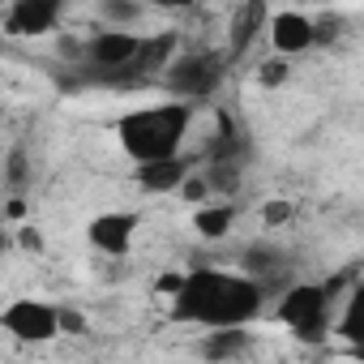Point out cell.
<instances>
[{
	"mask_svg": "<svg viewBox=\"0 0 364 364\" xmlns=\"http://www.w3.org/2000/svg\"><path fill=\"white\" fill-rule=\"evenodd\" d=\"M266 304V287L249 274H232V270H189L180 291L171 296V321L185 326H202V330H245L249 321L262 317Z\"/></svg>",
	"mask_w": 364,
	"mask_h": 364,
	"instance_id": "1",
	"label": "cell"
},
{
	"mask_svg": "<svg viewBox=\"0 0 364 364\" xmlns=\"http://www.w3.org/2000/svg\"><path fill=\"white\" fill-rule=\"evenodd\" d=\"M189 129H193V103L167 99V103L124 112L116 120V141L137 167H150V163L180 159V146H185Z\"/></svg>",
	"mask_w": 364,
	"mask_h": 364,
	"instance_id": "2",
	"label": "cell"
},
{
	"mask_svg": "<svg viewBox=\"0 0 364 364\" xmlns=\"http://www.w3.org/2000/svg\"><path fill=\"white\" fill-rule=\"evenodd\" d=\"M330 287H321V283H296V287H287L283 296H279V309H274V317L296 334V338H304V343H317L326 330H330Z\"/></svg>",
	"mask_w": 364,
	"mask_h": 364,
	"instance_id": "3",
	"label": "cell"
},
{
	"mask_svg": "<svg viewBox=\"0 0 364 364\" xmlns=\"http://www.w3.org/2000/svg\"><path fill=\"white\" fill-rule=\"evenodd\" d=\"M228 77V56L223 52H185L176 56L171 69L163 73L171 99L180 103H193V99H210Z\"/></svg>",
	"mask_w": 364,
	"mask_h": 364,
	"instance_id": "4",
	"label": "cell"
},
{
	"mask_svg": "<svg viewBox=\"0 0 364 364\" xmlns=\"http://www.w3.org/2000/svg\"><path fill=\"white\" fill-rule=\"evenodd\" d=\"M146 35H129V31H99L82 43V65L95 69L99 77H133L137 60H141Z\"/></svg>",
	"mask_w": 364,
	"mask_h": 364,
	"instance_id": "5",
	"label": "cell"
},
{
	"mask_svg": "<svg viewBox=\"0 0 364 364\" xmlns=\"http://www.w3.org/2000/svg\"><path fill=\"white\" fill-rule=\"evenodd\" d=\"M0 326L18 343H52L56 334H65V313L48 300H14L0 313Z\"/></svg>",
	"mask_w": 364,
	"mask_h": 364,
	"instance_id": "6",
	"label": "cell"
},
{
	"mask_svg": "<svg viewBox=\"0 0 364 364\" xmlns=\"http://www.w3.org/2000/svg\"><path fill=\"white\" fill-rule=\"evenodd\" d=\"M137 228H141V215H137V210H103V215L90 223L86 240H90V249H99L103 257H129V249H133V240H137Z\"/></svg>",
	"mask_w": 364,
	"mask_h": 364,
	"instance_id": "7",
	"label": "cell"
},
{
	"mask_svg": "<svg viewBox=\"0 0 364 364\" xmlns=\"http://www.w3.org/2000/svg\"><path fill=\"white\" fill-rule=\"evenodd\" d=\"M266 39H270V43H274V52L287 60V56L309 52V48L317 43V22H313L309 14H300V9H279V14H270Z\"/></svg>",
	"mask_w": 364,
	"mask_h": 364,
	"instance_id": "8",
	"label": "cell"
},
{
	"mask_svg": "<svg viewBox=\"0 0 364 364\" xmlns=\"http://www.w3.org/2000/svg\"><path fill=\"white\" fill-rule=\"evenodd\" d=\"M5 26L14 35H52L60 26V5L56 0H14Z\"/></svg>",
	"mask_w": 364,
	"mask_h": 364,
	"instance_id": "9",
	"label": "cell"
},
{
	"mask_svg": "<svg viewBox=\"0 0 364 364\" xmlns=\"http://www.w3.org/2000/svg\"><path fill=\"white\" fill-rule=\"evenodd\" d=\"M189 163L185 159H171V163H150V167H137V185L146 193H171V189H185L189 180Z\"/></svg>",
	"mask_w": 364,
	"mask_h": 364,
	"instance_id": "10",
	"label": "cell"
},
{
	"mask_svg": "<svg viewBox=\"0 0 364 364\" xmlns=\"http://www.w3.org/2000/svg\"><path fill=\"white\" fill-rule=\"evenodd\" d=\"M338 334H343L347 351H351L355 360H364V283L351 291V300H347V309H343V317H338Z\"/></svg>",
	"mask_w": 364,
	"mask_h": 364,
	"instance_id": "11",
	"label": "cell"
},
{
	"mask_svg": "<svg viewBox=\"0 0 364 364\" xmlns=\"http://www.w3.org/2000/svg\"><path fill=\"white\" fill-rule=\"evenodd\" d=\"M266 26H270V9H266V5H245V9L232 18V56L245 52L257 35H266Z\"/></svg>",
	"mask_w": 364,
	"mask_h": 364,
	"instance_id": "12",
	"label": "cell"
},
{
	"mask_svg": "<svg viewBox=\"0 0 364 364\" xmlns=\"http://www.w3.org/2000/svg\"><path fill=\"white\" fill-rule=\"evenodd\" d=\"M176 60V35H146V48H141V60L133 69V77H146V73H167Z\"/></svg>",
	"mask_w": 364,
	"mask_h": 364,
	"instance_id": "13",
	"label": "cell"
},
{
	"mask_svg": "<svg viewBox=\"0 0 364 364\" xmlns=\"http://www.w3.org/2000/svg\"><path fill=\"white\" fill-rule=\"evenodd\" d=\"M287 266V257L274 249V245H253V249H245L240 253V274H249V279H270V274H279Z\"/></svg>",
	"mask_w": 364,
	"mask_h": 364,
	"instance_id": "14",
	"label": "cell"
},
{
	"mask_svg": "<svg viewBox=\"0 0 364 364\" xmlns=\"http://www.w3.org/2000/svg\"><path fill=\"white\" fill-rule=\"evenodd\" d=\"M232 223H236V210L232 206H198V215H193V228L206 240H223L232 232Z\"/></svg>",
	"mask_w": 364,
	"mask_h": 364,
	"instance_id": "15",
	"label": "cell"
},
{
	"mask_svg": "<svg viewBox=\"0 0 364 364\" xmlns=\"http://www.w3.org/2000/svg\"><path fill=\"white\" fill-rule=\"evenodd\" d=\"M245 343H249L245 330H215L206 338V360H232V355L245 351Z\"/></svg>",
	"mask_w": 364,
	"mask_h": 364,
	"instance_id": "16",
	"label": "cell"
},
{
	"mask_svg": "<svg viewBox=\"0 0 364 364\" xmlns=\"http://www.w3.org/2000/svg\"><path fill=\"white\" fill-rule=\"evenodd\" d=\"M287 73H291V65L279 56V60H262V69H257V82L262 86H283L287 82Z\"/></svg>",
	"mask_w": 364,
	"mask_h": 364,
	"instance_id": "17",
	"label": "cell"
},
{
	"mask_svg": "<svg viewBox=\"0 0 364 364\" xmlns=\"http://www.w3.org/2000/svg\"><path fill=\"white\" fill-rule=\"evenodd\" d=\"M137 5H103V18H112V22H137Z\"/></svg>",
	"mask_w": 364,
	"mask_h": 364,
	"instance_id": "18",
	"label": "cell"
},
{
	"mask_svg": "<svg viewBox=\"0 0 364 364\" xmlns=\"http://www.w3.org/2000/svg\"><path fill=\"white\" fill-rule=\"evenodd\" d=\"M206 189H210V185H206L202 176H189V180H185V189H180V193H185L189 202H206Z\"/></svg>",
	"mask_w": 364,
	"mask_h": 364,
	"instance_id": "19",
	"label": "cell"
},
{
	"mask_svg": "<svg viewBox=\"0 0 364 364\" xmlns=\"http://www.w3.org/2000/svg\"><path fill=\"white\" fill-rule=\"evenodd\" d=\"M262 219H266V223H287V219H291V206H287V202H270V206L262 210Z\"/></svg>",
	"mask_w": 364,
	"mask_h": 364,
	"instance_id": "20",
	"label": "cell"
},
{
	"mask_svg": "<svg viewBox=\"0 0 364 364\" xmlns=\"http://www.w3.org/2000/svg\"><path fill=\"white\" fill-rule=\"evenodd\" d=\"M9 185H14V189L22 185V150H14V154H9Z\"/></svg>",
	"mask_w": 364,
	"mask_h": 364,
	"instance_id": "21",
	"label": "cell"
}]
</instances>
